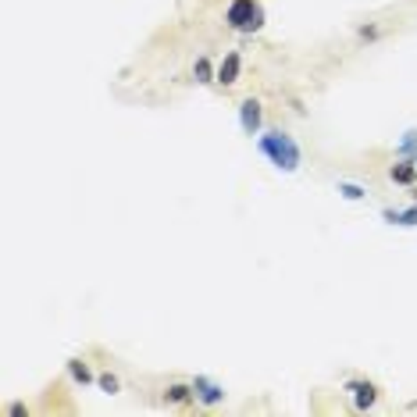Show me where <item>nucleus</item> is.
I'll list each match as a JSON object with an SVG mask.
<instances>
[{
	"label": "nucleus",
	"mask_w": 417,
	"mask_h": 417,
	"mask_svg": "<svg viewBox=\"0 0 417 417\" xmlns=\"http://www.w3.org/2000/svg\"><path fill=\"white\" fill-rule=\"evenodd\" d=\"M260 150L272 157V164L282 168V171H296V168H300V146H296V139L289 132L275 129V132L260 136Z\"/></svg>",
	"instance_id": "1"
},
{
	"label": "nucleus",
	"mask_w": 417,
	"mask_h": 417,
	"mask_svg": "<svg viewBox=\"0 0 417 417\" xmlns=\"http://www.w3.org/2000/svg\"><path fill=\"white\" fill-rule=\"evenodd\" d=\"M225 22L239 33H257L264 25V8L253 4V0H232V8L225 11Z\"/></svg>",
	"instance_id": "2"
},
{
	"label": "nucleus",
	"mask_w": 417,
	"mask_h": 417,
	"mask_svg": "<svg viewBox=\"0 0 417 417\" xmlns=\"http://www.w3.org/2000/svg\"><path fill=\"white\" fill-rule=\"evenodd\" d=\"M193 396H196L200 403H207V407H214V403H221V400H225V389H221L218 381L196 375V378H193Z\"/></svg>",
	"instance_id": "3"
},
{
	"label": "nucleus",
	"mask_w": 417,
	"mask_h": 417,
	"mask_svg": "<svg viewBox=\"0 0 417 417\" xmlns=\"http://www.w3.org/2000/svg\"><path fill=\"white\" fill-rule=\"evenodd\" d=\"M239 125H243L246 136H257V132H260V100L246 97V100L239 104Z\"/></svg>",
	"instance_id": "4"
},
{
	"label": "nucleus",
	"mask_w": 417,
	"mask_h": 417,
	"mask_svg": "<svg viewBox=\"0 0 417 417\" xmlns=\"http://www.w3.org/2000/svg\"><path fill=\"white\" fill-rule=\"evenodd\" d=\"M349 393H353L356 410H368V407L375 403V385H371V381H353V385H349Z\"/></svg>",
	"instance_id": "5"
},
{
	"label": "nucleus",
	"mask_w": 417,
	"mask_h": 417,
	"mask_svg": "<svg viewBox=\"0 0 417 417\" xmlns=\"http://www.w3.org/2000/svg\"><path fill=\"white\" fill-rule=\"evenodd\" d=\"M235 79H239V54H228L225 61L218 65V82H221V86H232Z\"/></svg>",
	"instance_id": "6"
},
{
	"label": "nucleus",
	"mask_w": 417,
	"mask_h": 417,
	"mask_svg": "<svg viewBox=\"0 0 417 417\" xmlns=\"http://www.w3.org/2000/svg\"><path fill=\"white\" fill-rule=\"evenodd\" d=\"M381 218L389 225H403V228H414L417 225V203L410 207V211H381Z\"/></svg>",
	"instance_id": "7"
},
{
	"label": "nucleus",
	"mask_w": 417,
	"mask_h": 417,
	"mask_svg": "<svg viewBox=\"0 0 417 417\" xmlns=\"http://www.w3.org/2000/svg\"><path fill=\"white\" fill-rule=\"evenodd\" d=\"M393 182H400V186H410L414 182V175H417V164H410V161H400V164H393Z\"/></svg>",
	"instance_id": "8"
},
{
	"label": "nucleus",
	"mask_w": 417,
	"mask_h": 417,
	"mask_svg": "<svg viewBox=\"0 0 417 417\" xmlns=\"http://www.w3.org/2000/svg\"><path fill=\"white\" fill-rule=\"evenodd\" d=\"M193 75H196V82H218V79H214V72H211V61H207V57H200V61L193 65Z\"/></svg>",
	"instance_id": "9"
},
{
	"label": "nucleus",
	"mask_w": 417,
	"mask_h": 417,
	"mask_svg": "<svg viewBox=\"0 0 417 417\" xmlns=\"http://www.w3.org/2000/svg\"><path fill=\"white\" fill-rule=\"evenodd\" d=\"M68 371H72V378L82 381V385H86V381H93V375H89V368H86L82 361H68Z\"/></svg>",
	"instance_id": "10"
},
{
	"label": "nucleus",
	"mask_w": 417,
	"mask_h": 417,
	"mask_svg": "<svg viewBox=\"0 0 417 417\" xmlns=\"http://www.w3.org/2000/svg\"><path fill=\"white\" fill-rule=\"evenodd\" d=\"M193 396V385H171L168 389V400L171 403H182V400H189Z\"/></svg>",
	"instance_id": "11"
},
{
	"label": "nucleus",
	"mask_w": 417,
	"mask_h": 417,
	"mask_svg": "<svg viewBox=\"0 0 417 417\" xmlns=\"http://www.w3.org/2000/svg\"><path fill=\"white\" fill-rule=\"evenodd\" d=\"M339 193H343L346 200H364V189L356 186V182H339Z\"/></svg>",
	"instance_id": "12"
},
{
	"label": "nucleus",
	"mask_w": 417,
	"mask_h": 417,
	"mask_svg": "<svg viewBox=\"0 0 417 417\" xmlns=\"http://www.w3.org/2000/svg\"><path fill=\"white\" fill-rule=\"evenodd\" d=\"M410 150H417V129H410L400 143V154H410Z\"/></svg>",
	"instance_id": "13"
},
{
	"label": "nucleus",
	"mask_w": 417,
	"mask_h": 417,
	"mask_svg": "<svg viewBox=\"0 0 417 417\" xmlns=\"http://www.w3.org/2000/svg\"><path fill=\"white\" fill-rule=\"evenodd\" d=\"M100 389L114 396V393H118V378H114V375H100Z\"/></svg>",
	"instance_id": "14"
},
{
	"label": "nucleus",
	"mask_w": 417,
	"mask_h": 417,
	"mask_svg": "<svg viewBox=\"0 0 417 417\" xmlns=\"http://www.w3.org/2000/svg\"><path fill=\"white\" fill-rule=\"evenodd\" d=\"M414 203H417V189H414Z\"/></svg>",
	"instance_id": "15"
},
{
	"label": "nucleus",
	"mask_w": 417,
	"mask_h": 417,
	"mask_svg": "<svg viewBox=\"0 0 417 417\" xmlns=\"http://www.w3.org/2000/svg\"><path fill=\"white\" fill-rule=\"evenodd\" d=\"M414 164H417V161H414Z\"/></svg>",
	"instance_id": "16"
}]
</instances>
